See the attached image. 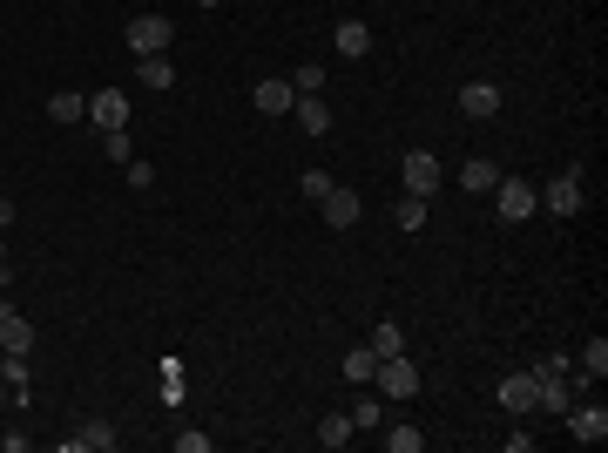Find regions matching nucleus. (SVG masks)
<instances>
[{
  "instance_id": "nucleus-1",
  "label": "nucleus",
  "mask_w": 608,
  "mask_h": 453,
  "mask_svg": "<svg viewBox=\"0 0 608 453\" xmlns=\"http://www.w3.org/2000/svg\"><path fill=\"white\" fill-rule=\"evenodd\" d=\"M534 210H541V190H534L527 176H500L494 183V217L500 224H527Z\"/></svg>"
},
{
  "instance_id": "nucleus-2",
  "label": "nucleus",
  "mask_w": 608,
  "mask_h": 453,
  "mask_svg": "<svg viewBox=\"0 0 608 453\" xmlns=\"http://www.w3.org/2000/svg\"><path fill=\"white\" fill-rule=\"evenodd\" d=\"M440 156L433 149H406L399 156V183H406V197H440Z\"/></svg>"
},
{
  "instance_id": "nucleus-3",
  "label": "nucleus",
  "mask_w": 608,
  "mask_h": 453,
  "mask_svg": "<svg viewBox=\"0 0 608 453\" xmlns=\"http://www.w3.org/2000/svg\"><path fill=\"white\" fill-rule=\"evenodd\" d=\"M169 41H176L169 14H136L129 21V55H169Z\"/></svg>"
},
{
  "instance_id": "nucleus-4",
  "label": "nucleus",
  "mask_w": 608,
  "mask_h": 453,
  "mask_svg": "<svg viewBox=\"0 0 608 453\" xmlns=\"http://www.w3.org/2000/svg\"><path fill=\"white\" fill-rule=\"evenodd\" d=\"M372 386L386 399H413L419 393V366L406 359V352H392V359H379V372H372Z\"/></svg>"
},
{
  "instance_id": "nucleus-5",
  "label": "nucleus",
  "mask_w": 608,
  "mask_h": 453,
  "mask_svg": "<svg viewBox=\"0 0 608 453\" xmlns=\"http://www.w3.org/2000/svg\"><path fill=\"white\" fill-rule=\"evenodd\" d=\"M561 420H568V433H575L581 447H602V440H608V406H602V399H595V406H588V399H575Z\"/></svg>"
},
{
  "instance_id": "nucleus-6",
  "label": "nucleus",
  "mask_w": 608,
  "mask_h": 453,
  "mask_svg": "<svg viewBox=\"0 0 608 453\" xmlns=\"http://www.w3.org/2000/svg\"><path fill=\"white\" fill-rule=\"evenodd\" d=\"M541 210H548V217H581V170L548 176V190H541Z\"/></svg>"
},
{
  "instance_id": "nucleus-7",
  "label": "nucleus",
  "mask_w": 608,
  "mask_h": 453,
  "mask_svg": "<svg viewBox=\"0 0 608 453\" xmlns=\"http://www.w3.org/2000/svg\"><path fill=\"white\" fill-rule=\"evenodd\" d=\"M88 122H95V129H129V95H122V88L88 95Z\"/></svg>"
},
{
  "instance_id": "nucleus-8",
  "label": "nucleus",
  "mask_w": 608,
  "mask_h": 453,
  "mask_svg": "<svg viewBox=\"0 0 608 453\" xmlns=\"http://www.w3.org/2000/svg\"><path fill=\"white\" fill-rule=\"evenodd\" d=\"M61 453H115V426L109 420H82L68 440H61Z\"/></svg>"
},
{
  "instance_id": "nucleus-9",
  "label": "nucleus",
  "mask_w": 608,
  "mask_h": 453,
  "mask_svg": "<svg viewBox=\"0 0 608 453\" xmlns=\"http://www.w3.org/2000/svg\"><path fill=\"white\" fill-rule=\"evenodd\" d=\"M250 102L264 115H291V102H298V88H291V75H264V82L250 88Z\"/></svg>"
},
{
  "instance_id": "nucleus-10",
  "label": "nucleus",
  "mask_w": 608,
  "mask_h": 453,
  "mask_svg": "<svg viewBox=\"0 0 608 453\" xmlns=\"http://www.w3.org/2000/svg\"><path fill=\"white\" fill-rule=\"evenodd\" d=\"M494 399H500V413H534V372H507L494 386Z\"/></svg>"
},
{
  "instance_id": "nucleus-11",
  "label": "nucleus",
  "mask_w": 608,
  "mask_h": 453,
  "mask_svg": "<svg viewBox=\"0 0 608 453\" xmlns=\"http://www.w3.org/2000/svg\"><path fill=\"white\" fill-rule=\"evenodd\" d=\"M359 217H365L359 190H345V183H332V197H325V224H332V230H352Z\"/></svg>"
},
{
  "instance_id": "nucleus-12",
  "label": "nucleus",
  "mask_w": 608,
  "mask_h": 453,
  "mask_svg": "<svg viewBox=\"0 0 608 453\" xmlns=\"http://www.w3.org/2000/svg\"><path fill=\"white\" fill-rule=\"evenodd\" d=\"M460 115H473V122H494V115H500V88H494V82H467V88H460Z\"/></svg>"
},
{
  "instance_id": "nucleus-13",
  "label": "nucleus",
  "mask_w": 608,
  "mask_h": 453,
  "mask_svg": "<svg viewBox=\"0 0 608 453\" xmlns=\"http://www.w3.org/2000/svg\"><path fill=\"white\" fill-rule=\"evenodd\" d=\"M0 352H34V325L14 305H0Z\"/></svg>"
},
{
  "instance_id": "nucleus-14",
  "label": "nucleus",
  "mask_w": 608,
  "mask_h": 453,
  "mask_svg": "<svg viewBox=\"0 0 608 453\" xmlns=\"http://www.w3.org/2000/svg\"><path fill=\"white\" fill-rule=\"evenodd\" d=\"M494 183H500V163H487V156H467V163H460V190H467V197H487Z\"/></svg>"
},
{
  "instance_id": "nucleus-15",
  "label": "nucleus",
  "mask_w": 608,
  "mask_h": 453,
  "mask_svg": "<svg viewBox=\"0 0 608 453\" xmlns=\"http://www.w3.org/2000/svg\"><path fill=\"white\" fill-rule=\"evenodd\" d=\"M291 115H298L304 136H325V129H332V109H325V95H298V102H291Z\"/></svg>"
},
{
  "instance_id": "nucleus-16",
  "label": "nucleus",
  "mask_w": 608,
  "mask_h": 453,
  "mask_svg": "<svg viewBox=\"0 0 608 453\" xmlns=\"http://www.w3.org/2000/svg\"><path fill=\"white\" fill-rule=\"evenodd\" d=\"M136 75H142V88L169 95V88H176V61H169V55H136Z\"/></svg>"
},
{
  "instance_id": "nucleus-17",
  "label": "nucleus",
  "mask_w": 608,
  "mask_h": 453,
  "mask_svg": "<svg viewBox=\"0 0 608 453\" xmlns=\"http://www.w3.org/2000/svg\"><path fill=\"white\" fill-rule=\"evenodd\" d=\"M332 48L345 61H359V55H372V28L365 21H338V34H332Z\"/></svg>"
},
{
  "instance_id": "nucleus-18",
  "label": "nucleus",
  "mask_w": 608,
  "mask_h": 453,
  "mask_svg": "<svg viewBox=\"0 0 608 453\" xmlns=\"http://www.w3.org/2000/svg\"><path fill=\"white\" fill-rule=\"evenodd\" d=\"M48 115H55V122H88V95H75V88H55V95H48Z\"/></svg>"
},
{
  "instance_id": "nucleus-19",
  "label": "nucleus",
  "mask_w": 608,
  "mask_h": 453,
  "mask_svg": "<svg viewBox=\"0 0 608 453\" xmlns=\"http://www.w3.org/2000/svg\"><path fill=\"white\" fill-rule=\"evenodd\" d=\"M345 379H352V386H372V372H379V359H372V345H352V352H345Z\"/></svg>"
},
{
  "instance_id": "nucleus-20",
  "label": "nucleus",
  "mask_w": 608,
  "mask_h": 453,
  "mask_svg": "<svg viewBox=\"0 0 608 453\" xmlns=\"http://www.w3.org/2000/svg\"><path fill=\"white\" fill-rule=\"evenodd\" d=\"M426 217H433V197H399V203H392V224H399V230H419Z\"/></svg>"
},
{
  "instance_id": "nucleus-21",
  "label": "nucleus",
  "mask_w": 608,
  "mask_h": 453,
  "mask_svg": "<svg viewBox=\"0 0 608 453\" xmlns=\"http://www.w3.org/2000/svg\"><path fill=\"white\" fill-rule=\"evenodd\" d=\"M0 379L14 399H28V352H0Z\"/></svg>"
},
{
  "instance_id": "nucleus-22",
  "label": "nucleus",
  "mask_w": 608,
  "mask_h": 453,
  "mask_svg": "<svg viewBox=\"0 0 608 453\" xmlns=\"http://www.w3.org/2000/svg\"><path fill=\"white\" fill-rule=\"evenodd\" d=\"M352 433H359L352 413H325V426H318V440H325V447H352Z\"/></svg>"
},
{
  "instance_id": "nucleus-23",
  "label": "nucleus",
  "mask_w": 608,
  "mask_h": 453,
  "mask_svg": "<svg viewBox=\"0 0 608 453\" xmlns=\"http://www.w3.org/2000/svg\"><path fill=\"white\" fill-rule=\"evenodd\" d=\"M386 447L392 453H419V447H426V433H419L413 420H399V426H386Z\"/></svg>"
},
{
  "instance_id": "nucleus-24",
  "label": "nucleus",
  "mask_w": 608,
  "mask_h": 453,
  "mask_svg": "<svg viewBox=\"0 0 608 453\" xmlns=\"http://www.w3.org/2000/svg\"><path fill=\"white\" fill-rule=\"evenodd\" d=\"M392 352H406V332L399 325H372V359H392Z\"/></svg>"
},
{
  "instance_id": "nucleus-25",
  "label": "nucleus",
  "mask_w": 608,
  "mask_h": 453,
  "mask_svg": "<svg viewBox=\"0 0 608 453\" xmlns=\"http://www.w3.org/2000/svg\"><path fill=\"white\" fill-rule=\"evenodd\" d=\"M581 372H588V379H602V372H608V339H588V345H581Z\"/></svg>"
},
{
  "instance_id": "nucleus-26",
  "label": "nucleus",
  "mask_w": 608,
  "mask_h": 453,
  "mask_svg": "<svg viewBox=\"0 0 608 453\" xmlns=\"http://www.w3.org/2000/svg\"><path fill=\"white\" fill-rule=\"evenodd\" d=\"M102 149H109V163H129V156H136L129 129H102Z\"/></svg>"
},
{
  "instance_id": "nucleus-27",
  "label": "nucleus",
  "mask_w": 608,
  "mask_h": 453,
  "mask_svg": "<svg viewBox=\"0 0 608 453\" xmlns=\"http://www.w3.org/2000/svg\"><path fill=\"white\" fill-rule=\"evenodd\" d=\"M163 399L183 406V359H163Z\"/></svg>"
},
{
  "instance_id": "nucleus-28",
  "label": "nucleus",
  "mask_w": 608,
  "mask_h": 453,
  "mask_svg": "<svg viewBox=\"0 0 608 453\" xmlns=\"http://www.w3.org/2000/svg\"><path fill=\"white\" fill-rule=\"evenodd\" d=\"M291 88H298V95H318V88H325V68H318V61H304L298 75H291Z\"/></svg>"
},
{
  "instance_id": "nucleus-29",
  "label": "nucleus",
  "mask_w": 608,
  "mask_h": 453,
  "mask_svg": "<svg viewBox=\"0 0 608 453\" xmlns=\"http://www.w3.org/2000/svg\"><path fill=\"white\" fill-rule=\"evenodd\" d=\"M352 426H359V433H372V426H379V393H365L359 406H352Z\"/></svg>"
},
{
  "instance_id": "nucleus-30",
  "label": "nucleus",
  "mask_w": 608,
  "mask_h": 453,
  "mask_svg": "<svg viewBox=\"0 0 608 453\" xmlns=\"http://www.w3.org/2000/svg\"><path fill=\"white\" fill-rule=\"evenodd\" d=\"M304 197L325 203V197H332V176H325V170H304Z\"/></svg>"
},
{
  "instance_id": "nucleus-31",
  "label": "nucleus",
  "mask_w": 608,
  "mask_h": 453,
  "mask_svg": "<svg viewBox=\"0 0 608 453\" xmlns=\"http://www.w3.org/2000/svg\"><path fill=\"white\" fill-rule=\"evenodd\" d=\"M176 453H210V433H196V426H183V433H176Z\"/></svg>"
},
{
  "instance_id": "nucleus-32",
  "label": "nucleus",
  "mask_w": 608,
  "mask_h": 453,
  "mask_svg": "<svg viewBox=\"0 0 608 453\" xmlns=\"http://www.w3.org/2000/svg\"><path fill=\"white\" fill-rule=\"evenodd\" d=\"M7 224H14V203H7V197H0V230H7Z\"/></svg>"
},
{
  "instance_id": "nucleus-33",
  "label": "nucleus",
  "mask_w": 608,
  "mask_h": 453,
  "mask_svg": "<svg viewBox=\"0 0 608 453\" xmlns=\"http://www.w3.org/2000/svg\"><path fill=\"white\" fill-rule=\"evenodd\" d=\"M0 284H7V244H0Z\"/></svg>"
},
{
  "instance_id": "nucleus-34",
  "label": "nucleus",
  "mask_w": 608,
  "mask_h": 453,
  "mask_svg": "<svg viewBox=\"0 0 608 453\" xmlns=\"http://www.w3.org/2000/svg\"><path fill=\"white\" fill-rule=\"evenodd\" d=\"M196 7H210V14H217V7H223V0H196Z\"/></svg>"
},
{
  "instance_id": "nucleus-35",
  "label": "nucleus",
  "mask_w": 608,
  "mask_h": 453,
  "mask_svg": "<svg viewBox=\"0 0 608 453\" xmlns=\"http://www.w3.org/2000/svg\"><path fill=\"white\" fill-rule=\"evenodd\" d=\"M0 399H7V379H0Z\"/></svg>"
}]
</instances>
